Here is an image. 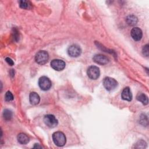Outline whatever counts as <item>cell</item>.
<instances>
[{
    "label": "cell",
    "mask_w": 149,
    "mask_h": 149,
    "mask_svg": "<svg viewBox=\"0 0 149 149\" xmlns=\"http://www.w3.org/2000/svg\"><path fill=\"white\" fill-rule=\"evenodd\" d=\"M19 6L22 9H29L31 8V3L30 1H24V0H22V1H20L19 2Z\"/></svg>",
    "instance_id": "obj_16"
},
{
    "label": "cell",
    "mask_w": 149,
    "mask_h": 149,
    "mask_svg": "<svg viewBox=\"0 0 149 149\" xmlns=\"http://www.w3.org/2000/svg\"><path fill=\"white\" fill-rule=\"evenodd\" d=\"M38 85L41 90L46 91L51 88L52 83L48 77L46 76H42L39 79Z\"/></svg>",
    "instance_id": "obj_5"
},
{
    "label": "cell",
    "mask_w": 149,
    "mask_h": 149,
    "mask_svg": "<svg viewBox=\"0 0 149 149\" xmlns=\"http://www.w3.org/2000/svg\"><path fill=\"white\" fill-rule=\"evenodd\" d=\"M103 85L108 91L114 90L118 86L117 81L110 77H106L103 80Z\"/></svg>",
    "instance_id": "obj_2"
},
{
    "label": "cell",
    "mask_w": 149,
    "mask_h": 149,
    "mask_svg": "<svg viewBox=\"0 0 149 149\" xmlns=\"http://www.w3.org/2000/svg\"><path fill=\"white\" fill-rule=\"evenodd\" d=\"M136 98L138 101H140L143 104H144V105L148 104V100L147 96L146 94H144L142 93H138L136 96Z\"/></svg>",
    "instance_id": "obj_15"
},
{
    "label": "cell",
    "mask_w": 149,
    "mask_h": 149,
    "mask_svg": "<svg viewBox=\"0 0 149 149\" xmlns=\"http://www.w3.org/2000/svg\"><path fill=\"white\" fill-rule=\"evenodd\" d=\"M5 100L7 101H12L13 100V94L11 93V92L10 91H7L5 94Z\"/></svg>",
    "instance_id": "obj_20"
},
{
    "label": "cell",
    "mask_w": 149,
    "mask_h": 149,
    "mask_svg": "<svg viewBox=\"0 0 149 149\" xmlns=\"http://www.w3.org/2000/svg\"><path fill=\"white\" fill-rule=\"evenodd\" d=\"M65 62L61 59H54L51 62V66L52 69L57 71L62 70L65 68Z\"/></svg>",
    "instance_id": "obj_7"
},
{
    "label": "cell",
    "mask_w": 149,
    "mask_h": 149,
    "mask_svg": "<svg viewBox=\"0 0 149 149\" xmlns=\"http://www.w3.org/2000/svg\"><path fill=\"white\" fill-rule=\"evenodd\" d=\"M17 141L22 144H26L29 142V138L26 134L21 133L17 136Z\"/></svg>",
    "instance_id": "obj_14"
},
{
    "label": "cell",
    "mask_w": 149,
    "mask_h": 149,
    "mask_svg": "<svg viewBox=\"0 0 149 149\" xmlns=\"http://www.w3.org/2000/svg\"><path fill=\"white\" fill-rule=\"evenodd\" d=\"M68 53L71 57H77L81 54V50L79 46L77 45H72L68 48Z\"/></svg>",
    "instance_id": "obj_8"
},
{
    "label": "cell",
    "mask_w": 149,
    "mask_h": 149,
    "mask_svg": "<svg viewBox=\"0 0 149 149\" xmlns=\"http://www.w3.org/2000/svg\"><path fill=\"white\" fill-rule=\"evenodd\" d=\"M44 122L48 127L53 128L57 126L58 120L56 119L54 115L48 114L44 116Z\"/></svg>",
    "instance_id": "obj_4"
},
{
    "label": "cell",
    "mask_w": 149,
    "mask_h": 149,
    "mask_svg": "<svg viewBox=\"0 0 149 149\" xmlns=\"http://www.w3.org/2000/svg\"><path fill=\"white\" fill-rule=\"evenodd\" d=\"M142 52L144 55L146 56H148V44H146L143 47Z\"/></svg>",
    "instance_id": "obj_21"
},
{
    "label": "cell",
    "mask_w": 149,
    "mask_h": 149,
    "mask_svg": "<svg viewBox=\"0 0 149 149\" xmlns=\"http://www.w3.org/2000/svg\"><path fill=\"white\" fill-rule=\"evenodd\" d=\"M5 61H6V62L9 65H10V66H12V65H14L13 61L10 58H9V57L6 58H5Z\"/></svg>",
    "instance_id": "obj_22"
},
{
    "label": "cell",
    "mask_w": 149,
    "mask_h": 149,
    "mask_svg": "<svg viewBox=\"0 0 149 149\" xmlns=\"http://www.w3.org/2000/svg\"><path fill=\"white\" fill-rule=\"evenodd\" d=\"M93 59L94 62H95L97 64L101 65H106L109 61V58L107 56H106L105 55H104L102 54L95 55L93 56Z\"/></svg>",
    "instance_id": "obj_9"
},
{
    "label": "cell",
    "mask_w": 149,
    "mask_h": 149,
    "mask_svg": "<svg viewBox=\"0 0 149 149\" xmlns=\"http://www.w3.org/2000/svg\"><path fill=\"white\" fill-rule=\"evenodd\" d=\"M130 34L132 38L135 41H139L141 39L143 33L139 27H134L130 31Z\"/></svg>",
    "instance_id": "obj_10"
},
{
    "label": "cell",
    "mask_w": 149,
    "mask_h": 149,
    "mask_svg": "<svg viewBox=\"0 0 149 149\" xmlns=\"http://www.w3.org/2000/svg\"><path fill=\"white\" fill-rule=\"evenodd\" d=\"M33 148H42V147L40 146L38 144H35V145L33 147Z\"/></svg>",
    "instance_id": "obj_23"
},
{
    "label": "cell",
    "mask_w": 149,
    "mask_h": 149,
    "mask_svg": "<svg viewBox=\"0 0 149 149\" xmlns=\"http://www.w3.org/2000/svg\"><path fill=\"white\" fill-rule=\"evenodd\" d=\"M139 122L141 125H142L143 126H147L148 125V119H147V116H146L144 114H142L140 116Z\"/></svg>",
    "instance_id": "obj_18"
},
{
    "label": "cell",
    "mask_w": 149,
    "mask_h": 149,
    "mask_svg": "<svg viewBox=\"0 0 149 149\" xmlns=\"http://www.w3.org/2000/svg\"><path fill=\"white\" fill-rule=\"evenodd\" d=\"M87 76L89 78L93 80L97 79L100 74V69L95 66H90L87 71Z\"/></svg>",
    "instance_id": "obj_6"
},
{
    "label": "cell",
    "mask_w": 149,
    "mask_h": 149,
    "mask_svg": "<svg viewBox=\"0 0 149 149\" xmlns=\"http://www.w3.org/2000/svg\"><path fill=\"white\" fill-rule=\"evenodd\" d=\"M52 140L55 144L58 147L63 146L66 142V139L63 133L61 132H56L52 134Z\"/></svg>",
    "instance_id": "obj_1"
},
{
    "label": "cell",
    "mask_w": 149,
    "mask_h": 149,
    "mask_svg": "<svg viewBox=\"0 0 149 149\" xmlns=\"http://www.w3.org/2000/svg\"><path fill=\"white\" fill-rule=\"evenodd\" d=\"M29 100L32 105H37L40 102V98L37 93L36 92H31L29 95Z\"/></svg>",
    "instance_id": "obj_12"
},
{
    "label": "cell",
    "mask_w": 149,
    "mask_h": 149,
    "mask_svg": "<svg viewBox=\"0 0 149 149\" xmlns=\"http://www.w3.org/2000/svg\"><path fill=\"white\" fill-rule=\"evenodd\" d=\"M3 116L6 120H9L12 117V112L10 110L6 109L3 112Z\"/></svg>",
    "instance_id": "obj_17"
},
{
    "label": "cell",
    "mask_w": 149,
    "mask_h": 149,
    "mask_svg": "<svg viewBox=\"0 0 149 149\" xmlns=\"http://www.w3.org/2000/svg\"><path fill=\"white\" fill-rule=\"evenodd\" d=\"M49 59V55L47 51H40L37 53L35 56L36 62L40 64L43 65L47 62Z\"/></svg>",
    "instance_id": "obj_3"
},
{
    "label": "cell",
    "mask_w": 149,
    "mask_h": 149,
    "mask_svg": "<svg viewBox=\"0 0 149 149\" xmlns=\"http://www.w3.org/2000/svg\"><path fill=\"white\" fill-rule=\"evenodd\" d=\"M126 22L128 25L133 26H135L137 23L138 19L136 16L131 15H129L127 16V17L126 19Z\"/></svg>",
    "instance_id": "obj_13"
},
{
    "label": "cell",
    "mask_w": 149,
    "mask_h": 149,
    "mask_svg": "<svg viewBox=\"0 0 149 149\" xmlns=\"http://www.w3.org/2000/svg\"><path fill=\"white\" fill-rule=\"evenodd\" d=\"M121 97L123 100L127 101H130L132 100V93H131V91H130L129 87H125L123 90V91L122 92Z\"/></svg>",
    "instance_id": "obj_11"
},
{
    "label": "cell",
    "mask_w": 149,
    "mask_h": 149,
    "mask_svg": "<svg viewBox=\"0 0 149 149\" xmlns=\"http://www.w3.org/2000/svg\"><path fill=\"white\" fill-rule=\"evenodd\" d=\"M146 147V143L143 141V140H140L136 144V146H134L135 148H145Z\"/></svg>",
    "instance_id": "obj_19"
}]
</instances>
